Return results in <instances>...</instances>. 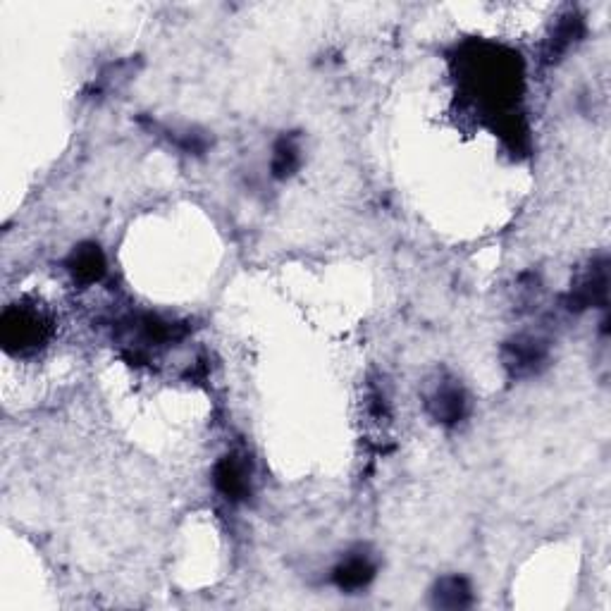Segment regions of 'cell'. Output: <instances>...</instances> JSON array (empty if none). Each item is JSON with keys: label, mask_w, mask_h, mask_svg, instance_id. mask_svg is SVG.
<instances>
[{"label": "cell", "mask_w": 611, "mask_h": 611, "mask_svg": "<svg viewBox=\"0 0 611 611\" xmlns=\"http://www.w3.org/2000/svg\"><path fill=\"white\" fill-rule=\"evenodd\" d=\"M67 270H70L77 282L94 285V282L106 275V256H103V251L96 244H84L74 249L72 256L67 258Z\"/></svg>", "instance_id": "5b68a950"}, {"label": "cell", "mask_w": 611, "mask_h": 611, "mask_svg": "<svg viewBox=\"0 0 611 611\" xmlns=\"http://www.w3.org/2000/svg\"><path fill=\"white\" fill-rule=\"evenodd\" d=\"M213 483L225 499H230V502H242V499L249 497L251 492L249 466L234 454L222 456L213 471Z\"/></svg>", "instance_id": "7a4b0ae2"}, {"label": "cell", "mask_w": 611, "mask_h": 611, "mask_svg": "<svg viewBox=\"0 0 611 611\" xmlns=\"http://www.w3.org/2000/svg\"><path fill=\"white\" fill-rule=\"evenodd\" d=\"M301 158H299V146L294 141L282 139L280 144L275 146V156H273V175L277 180H285V177L294 175V170L299 168Z\"/></svg>", "instance_id": "ba28073f"}, {"label": "cell", "mask_w": 611, "mask_h": 611, "mask_svg": "<svg viewBox=\"0 0 611 611\" xmlns=\"http://www.w3.org/2000/svg\"><path fill=\"white\" fill-rule=\"evenodd\" d=\"M428 413L437 423L454 425L466 416V394L456 382H442L428 397Z\"/></svg>", "instance_id": "277c9868"}, {"label": "cell", "mask_w": 611, "mask_h": 611, "mask_svg": "<svg viewBox=\"0 0 611 611\" xmlns=\"http://www.w3.org/2000/svg\"><path fill=\"white\" fill-rule=\"evenodd\" d=\"M48 325L32 308L12 306L0 320V337L8 351H29L46 342Z\"/></svg>", "instance_id": "6da1fadb"}, {"label": "cell", "mask_w": 611, "mask_h": 611, "mask_svg": "<svg viewBox=\"0 0 611 611\" xmlns=\"http://www.w3.org/2000/svg\"><path fill=\"white\" fill-rule=\"evenodd\" d=\"M432 597H435L437 607L464 609V607H468V604H471L473 595H471V585H468L466 578L447 576L435 585V592H432Z\"/></svg>", "instance_id": "52a82bcc"}, {"label": "cell", "mask_w": 611, "mask_h": 611, "mask_svg": "<svg viewBox=\"0 0 611 611\" xmlns=\"http://www.w3.org/2000/svg\"><path fill=\"white\" fill-rule=\"evenodd\" d=\"M373 578H375V566L366 554H351V557L344 559L335 569V573H332V580H335L337 588L347 592L366 588Z\"/></svg>", "instance_id": "8992f818"}, {"label": "cell", "mask_w": 611, "mask_h": 611, "mask_svg": "<svg viewBox=\"0 0 611 611\" xmlns=\"http://www.w3.org/2000/svg\"><path fill=\"white\" fill-rule=\"evenodd\" d=\"M547 359V347L535 337H516L504 347V366L514 378L533 375Z\"/></svg>", "instance_id": "3957f363"}]
</instances>
